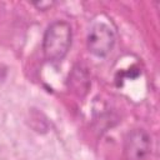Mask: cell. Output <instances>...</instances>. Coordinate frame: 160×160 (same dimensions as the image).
I'll return each mask as SVG.
<instances>
[{
	"mask_svg": "<svg viewBox=\"0 0 160 160\" xmlns=\"http://www.w3.org/2000/svg\"><path fill=\"white\" fill-rule=\"evenodd\" d=\"M151 150V135L145 129H132L126 134L122 145L124 160H148Z\"/></svg>",
	"mask_w": 160,
	"mask_h": 160,
	"instance_id": "obj_3",
	"label": "cell"
},
{
	"mask_svg": "<svg viewBox=\"0 0 160 160\" xmlns=\"http://www.w3.org/2000/svg\"><path fill=\"white\" fill-rule=\"evenodd\" d=\"M32 5H34L38 10L46 11V10H50L52 6H55L56 2H54V1H36V2H32Z\"/></svg>",
	"mask_w": 160,
	"mask_h": 160,
	"instance_id": "obj_5",
	"label": "cell"
},
{
	"mask_svg": "<svg viewBox=\"0 0 160 160\" xmlns=\"http://www.w3.org/2000/svg\"><path fill=\"white\" fill-rule=\"evenodd\" d=\"M116 42L115 29L102 19H94L86 35V48L96 58H106Z\"/></svg>",
	"mask_w": 160,
	"mask_h": 160,
	"instance_id": "obj_2",
	"label": "cell"
},
{
	"mask_svg": "<svg viewBox=\"0 0 160 160\" xmlns=\"http://www.w3.org/2000/svg\"><path fill=\"white\" fill-rule=\"evenodd\" d=\"M69 86L72 89V91H75L79 95L86 94L90 86V79L85 68H82L81 65L74 66L71 74L69 75Z\"/></svg>",
	"mask_w": 160,
	"mask_h": 160,
	"instance_id": "obj_4",
	"label": "cell"
},
{
	"mask_svg": "<svg viewBox=\"0 0 160 160\" xmlns=\"http://www.w3.org/2000/svg\"><path fill=\"white\" fill-rule=\"evenodd\" d=\"M72 44V28L66 20L51 21L42 35L41 50L48 62L62 61Z\"/></svg>",
	"mask_w": 160,
	"mask_h": 160,
	"instance_id": "obj_1",
	"label": "cell"
}]
</instances>
